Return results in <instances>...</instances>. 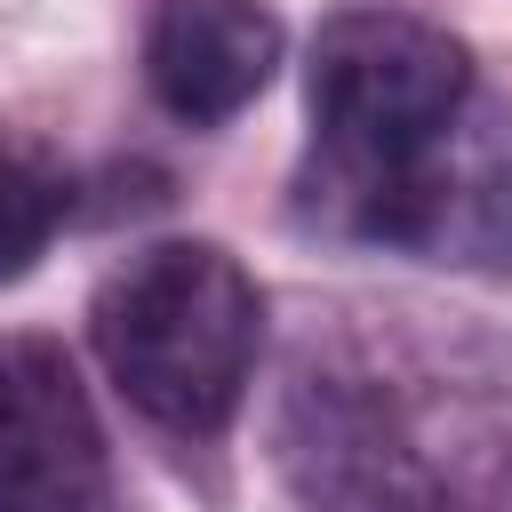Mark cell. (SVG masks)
<instances>
[{
    "mask_svg": "<svg viewBox=\"0 0 512 512\" xmlns=\"http://www.w3.org/2000/svg\"><path fill=\"white\" fill-rule=\"evenodd\" d=\"M288 224L440 272H512V104L456 32L408 8H336L304 56Z\"/></svg>",
    "mask_w": 512,
    "mask_h": 512,
    "instance_id": "cell-1",
    "label": "cell"
},
{
    "mask_svg": "<svg viewBox=\"0 0 512 512\" xmlns=\"http://www.w3.org/2000/svg\"><path fill=\"white\" fill-rule=\"evenodd\" d=\"M264 448L296 512H504L512 336L416 296L312 304L280 352Z\"/></svg>",
    "mask_w": 512,
    "mask_h": 512,
    "instance_id": "cell-2",
    "label": "cell"
},
{
    "mask_svg": "<svg viewBox=\"0 0 512 512\" xmlns=\"http://www.w3.org/2000/svg\"><path fill=\"white\" fill-rule=\"evenodd\" d=\"M88 344L112 392L168 440H224L264 352V288L216 240H152L88 296Z\"/></svg>",
    "mask_w": 512,
    "mask_h": 512,
    "instance_id": "cell-3",
    "label": "cell"
},
{
    "mask_svg": "<svg viewBox=\"0 0 512 512\" xmlns=\"http://www.w3.org/2000/svg\"><path fill=\"white\" fill-rule=\"evenodd\" d=\"M64 216H72V168L48 144L0 128V280H24L64 232Z\"/></svg>",
    "mask_w": 512,
    "mask_h": 512,
    "instance_id": "cell-6",
    "label": "cell"
},
{
    "mask_svg": "<svg viewBox=\"0 0 512 512\" xmlns=\"http://www.w3.org/2000/svg\"><path fill=\"white\" fill-rule=\"evenodd\" d=\"M0 512H128L96 400L40 328L0 336Z\"/></svg>",
    "mask_w": 512,
    "mask_h": 512,
    "instance_id": "cell-4",
    "label": "cell"
},
{
    "mask_svg": "<svg viewBox=\"0 0 512 512\" xmlns=\"http://www.w3.org/2000/svg\"><path fill=\"white\" fill-rule=\"evenodd\" d=\"M280 16L264 0H152L144 16V88L184 128H224L280 72Z\"/></svg>",
    "mask_w": 512,
    "mask_h": 512,
    "instance_id": "cell-5",
    "label": "cell"
}]
</instances>
